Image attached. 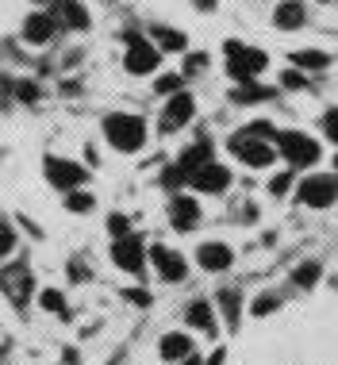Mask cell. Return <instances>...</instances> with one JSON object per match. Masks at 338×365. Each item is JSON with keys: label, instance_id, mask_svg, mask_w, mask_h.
<instances>
[{"label": "cell", "instance_id": "cell-12", "mask_svg": "<svg viewBox=\"0 0 338 365\" xmlns=\"http://www.w3.org/2000/svg\"><path fill=\"white\" fill-rule=\"evenodd\" d=\"M189 185H193L196 192H223L227 185H231V173L223 169V165L208 162L204 169H196L193 177H189Z\"/></svg>", "mask_w": 338, "mask_h": 365}, {"label": "cell", "instance_id": "cell-39", "mask_svg": "<svg viewBox=\"0 0 338 365\" xmlns=\"http://www.w3.org/2000/svg\"><path fill=\"white\" fill-rule=\"evenodd\" d=\"M127 296L135 300V304H143V307H146V304H150V296H146V292H127Z\"/></svg>", "mask_w": 338, "mask_h": 365}, {"label": "cell", "instance_id": "cell-37", "mask_svg": "<svg viewBox=\"0 0 338 365\" xmlns=\"http://www.w3.org/2000/svg\"><path fill=\"white\" fill-rule=\"evenodd\" d=\"M280 81H285V89H304V77H300L296 69H289V73L280 77Z\"/></svg>", "mask_w": 338, "mask_h": 365}, {"label": "cell", "instance_id": "cell-7", "mask_svg": "<svg viewBox=\"0 0 338 365\" xmlns=\"http://www.w3.org/2000/svg\"><path fill=\"white\" fill-rule=\"evenodd\" d=\"M112 261H116L119 269H127V273H143V261H146L143 239H135V235L116 239V246H112Z\"/></svg>", "mask_w": 338, "mask_h": 365}, {"label": "cell", "instance_id": "cell-13", "mask_svg": "<svg viewBox=\"0 0 338 365\" xmlns=\"http://www.w3.org/2000/svg\"><path fill=\"white\" fill-rule=\"evenodd\" d=\"M150 258H154L158 273H162L165 281H184V273H189L181 254H173V250H165V246H150Z\"/></svg>", "mask_w": 338, "mask_h": 365}, {"label": "cell", "instance_id": "cell-31", "mask_svg": "<svg viewBox=\"0 0 338 365\" xmlns=\"http://www.w3.org/2000/svg\"><path fill=\"white\" fill-rule=\"evenodd\" d=\"M108 231H112L116 239H123V235H131V223H127V215H112V220H108Z\"/></svg>", "mask_w": 338, "mask_h": 365}, {"label": "cell", "instance_id": "cell-38", "mask_svg": "<svg viewBox=\"0 0 338 365\" xmlns=\"http://www.w3.org/2000/svg\"><path fill=\"white\" fill-rule=\"evenodd\" d=\"M289 185H292V177H277V181H273V192L280 196V192H289Z\"/></svg>", "mask_w": 338, "mask_h": 365}, {"label": "cell", "instance_id": "cell-19", "mask_svg": "<svg viewBox=\"0 0 338 365\" xmlns=\"http://www.w3.org/2000/svg\"><path fill=\"white\" fill-rule=\"evenodd\" d=\"M189 323H193V327H200L204 335H215L212 304H208V300H193V304H189Z\"/></svg>", "mask_w": 338, "mask_h": 365}, {"label": "cell", "instance_id": "cell-16", "mask_svg": "<svg viewBox=\"0 0 338 365\" xmlns=\"http://www.w3.org/2000/svg\"><path fill=\"white\" fill-rule=\"evenodd\" d=\"M50 16L58 19V23H66V27H73V31L88 27V12L81 8L77 0H58V4H54V12H50Z\"/></svg>", "mask_w": 338, "mask_h": 365}, {"label": "cell", "instance_id": "cell-3", "mask_svg": "<svg viewBox=\"0 0 338 365\" xmlns=\"http://www.w3.org/2000/svg\"><path fill=\"white\" fill-rule=\"evenodd\" d=\"M158 62H162V54H158L154 43H146L143 35H127V62H123L127 73H135V77L154 73Z\"/></svg>", "mask_w": 338, "mask_h": 365}, {"label": "cell", "instance_id": "cell-21", "mask_svg": "<svg viewBox=\"0 0 338 365\" xmlns=\"http://www.w3.org/2000/svg\"><path fill=\"white\" fill-rule=\"evenodd\" d=\"M265 96H273V89L258 85V81H239V89L231 93V100H239V104H258V100H265Z\"/></svg>", "mask_w": 338, "mask_h": 365}, {"label": "cell", "instance_id": "cell-34", "mask_svg": "<svg viewBox=\"0 0 338 365\" xmlns=\"http://www.w3.org/2000/svg\"><path fill=\"white\" fill-rule=\"evenodd\" d=\"M177 89H181V77H177V73L158 77V93H177Z\"/></svg>", "mask_w": 338, "mask_h": 365}, {"label": "cell", "instance_id": "cell-26", "mask_svg": "<svg viewBox=\"0 0 338 365\" xmlns=\"http://www.w3.org/2000/svg\"><path fill=\"white\" fill-rule=\"evenodd\" d=\"M292 281H300L304 288H311V285L319 281V266H315V261H308V266H300L296 273H292Z\"/></svg>", "mask_w": 338, "mask_h": 365}, {"label": "cell", "instance_id": "cell-14", "mask_svg": "<svg viewBox=\"0 0 338 365\" xmlns=\"http://www.w3.org/2000/svg\"><path fill=\"white\" fill-rule=\"evenodd\" d=\"M196 258H200V266H204V269H212V273H223V269H227V266L234 261V254H231L227 246H223V242H204Z\"/></svg>", "mask_w": 338, "mask_h": 365}, {"label": "cell", "instance_id": "cell-5", "mask_svg": "<svg viewBox=\"0 0 338 365\" xmlns=\"http://www.w3.org/2000/svg\"><path fill=\"white\" fill-rule=\"evenodd\" d=\"M231 150H239V158L250 165V169H265V165H273V158H280L269 146V139H246V134L231 139Z\"/></svg>", "mask_w": 338, "mask_h": 365}, {"label": "cell", "instance_id": "cell-15", "mask_svg": "<svg viewBox=\"0 0 338 365\" xmlns=\"http://www.w3.org/2000/svg\"><path fill=\"white\" fill-rule=\"evenodd\" d=\"M169 215H173V227H177V231H193L196 220H200V208H196L193 196H173V208H169Z\"/></svg>", "mask_w": 338, "mask_h": 365}, {"label": "cell", "instance_id": "cell-30", "mask_svg": "<svg viewBox=\"0 0 338 365\" xmlns=\"http://www.w3.org/2000/svg\"><path fill=\"white\" fill-rule=\"evenodd\" d=\"M323 131H327V139L338 146V108H330V112L323 115Z\"/></svg>", "mask_w": 338, "mask_h": 365}, {"label": "cell", "instance_id": "cell-22", "mask_svg": "<svg viewBox=\"0 0 338 365\" xmlns=\"http://www.w3.org/2000/svg\"><path fill=\"white\" fill-rule=\"evenodd\" d=\"M292 66L300 69H327L330 66V54H323V50H292Z\"/></svg>", "mask_w": 338, "mask_h": 365}, {"label": "cell", "instance_id": "cell-25", "mask_svg": "<svg viewBox=\"0 0 338 365\" xmlns=\"http://www.w3.org/2000/svg\"><path fill=\"white\" fill-rule=\"evenodd\" d=\"M246 139H277V131H273V123H265V119H254L250 127H246Z\"/></svg>", "mask_w": 338, "mask_h": 365}, {"label": "cell", "instance_id": "cell-10", "mask_svg": "<svg viewBox=\"0 0 338 365\" xmlns=\"http://www.w3.org/2000/svg\"><path fill=\"white\" fill-rule=\"evenodd\" d=\"M47 177H50L54 189H77V185L85 181V169L66 162V158H47Z\"/></svg>", "mask_w": 338, "mask_h": 365}, {"label": "cell", "instance_id": "cell-1", "mask_svg": "<svg viewBox=\"0 0 338 365\" xmlns=\"http://www.w3.org/2000/svg\"><path fill=\"white\" fill-rule=\"evenodd\" d=\"M104 134H108V143L116 146V150L135 154V150H143V143H146V123L138 119V115L112 112L104 119Z\"/></svg>", "mask_w": 338, "mask_h": 365}, {"label": "cell", "instance_id": "cell-18", "mask_svg": "<svg viewBox=\"0 0 338 365\" xmlns=\"http://www.w3.org/2000/svg\"><path fill=\"white\" fill-rule=\"evenodd\" d=\"M273 23H277L280 31L304 27V8H300L296 0H285V4H277V12H273Z\"/></svg>", "mask_w": 338, "mask_h": 365}, {"label": "cell", "instance_id": "cell-4", "mask_svg": "<svg viewBox=\"0 0 338 365\" xmlns=\"http://www.w3.org/2000/svg\"><path fill=\"white\" fill-rule=\"evenodd\" d=\"M338 196V173H315V177H308V181L300 185V200L311 204V208H327V204H335Z\"/></svg>", "mask_w": 338, "mask_h": 365}, {"label": "cell", "instance_id": "cell-20", "mask_svg": "<svg viewBox=\"0 0 338 365\" xmlns=\"http://www.w3.org/2000/svg\"><path fill=\"white\" fill-rule=\"evenodd\" d=\"M193 354V342H189V335H165L162 338V357L165 362H181V357Z\"/></svg>", "mask_w": 338, "mask_h": 365}, {"label": "cell", "instance_id": "cell-40", "mask_svg": "<svg viewBox=\"0 0 338 365\" xmlns=\"http://www.w3.org/2000/svg\"><path fill=\"white\" fill-rule=\"evenodd\" d=\"M193 4H196V8H204V12H212V8H215V0H193Z\"/></svg>", "mask_w": 338, "mask_h": 365}, {"label": "cell", "instance_id": "cell-35", "mask_svg": "<svg viewBox=\"0 0 338 365\" xmlns=\"http://www.w3.org/2000/svg\"><path fill=\"white\" fill-rule=\"evenodd\" d=\"M273 307H277V296H258L254 300V316H269Z\"/></svg>", "mask_w": 338, "mask_h": 365}, {"label": "cell", "instance_id": "cell-2", "mask_svg": "<svg viewBox=\"0 0 338 365\" xmlns=\"http://www.w3.org/2000/svg\"><path fill=\"white\" fill-rule=\"evenodd\" d=\"M277 154L292 165H311V162H319V143L308 139V134H300V131H280L277 134Z\"/></svg>", "mask_w": 338, "mask_h": 365}, {"label": "cell", "instance_id": "cell-41", "mask_svg": "<svg viewBox=\"0 0 338 365\" xmlns=\"http://www.w3.org/2000/svg\"><path fill=\"white\" fill-rule=\"evenodd\" d=\"M335 169H338V154H335Z\"/></svg>", "mask_w": 338, "mask_h": 365}, {"label": "cell", "instance_id": "cell-6", "mask_svg": "<svg viewBox=\"0 0 338 365\" xmlns=\"http://www.w3.org/2000/svg\"><path fill=\"white\" fill-rule=\"evenodd\" d=\"M231 58V77L234 81H254V77L261 73V69L269 66V54L265 50H250V47H242V50H234V54H227Z\"/></svg>", "mask_w": 338, "mask_h": 365}, {"label": "cell", "instance_id": "cell-36", "mask_svg": "<svg viewBox=\"0 0 338 365\" xmlns=\"http://www.w3.org/2000/svg\"><path fill=\"white\" fill-rule=\"evenodd\" d=\"M208 66V54H189V73H200Z\"/></svg>", "mask_w": 338, "mask_h": 365}, {"label": "cell", "instance_id": "cell-17", "mask_svg": "<svg viewBox=\"0 0 338 365\" xmlns=\"http://www.w3.org/2000/svg\"><path fill=\"white\" fill-rule=\"evenodd\" d=\"M208 162H212V143H196V146H189V150L181 154L177 169H181L184 177H193V173H196V169H204Z\"/></svg>", "mask_w": 338, "mask_h": 365}, {"label": "cell", "instance_id": "cell-9", "mask_svg": "<svg viewBox=\"0 0 338 365\" xmlns=\"http://www.w3.org/2000/svg\"><path fill=\"white\" fill-rule=\"evenodd\" d=\"M0 285H4V296L12 300V304H27L31 296V273L23 266H8L4 273H0Z\"/></svg>", "mask_w": 338, "mask_h": 365}, {"label": "cell", "instance_id": "cell-28", "mask_svg": "<svg viewBox=\"0 0 338 365\" xmlns=\"http://www.w3.org/2000/svg\"><path fill=\"white\" fill-rule=\"evenodd\" d=\"M16 96H20L23 104H35L39 100V85L35 81H16Z\"/></svg>", "mask_w": 338, "mask_h": 365}, {"label": "cell", "instance_id": "cell-33", "mask_svg": "<svg viewBox=\"0 0 338 365\" xmlns=\"http://www.w3.org/2000/svg\"><path fill=\"white\" fill-rule=\"evenodd\" d=\"M12 96H16V85H12L4 73H0V108H8V104H12Z\"/></svg>", "mask_w": 338, "mask_h": 365}, {"label": "cell", "instance_id": "cell-23", "mask_svg": "<svg viewBox=\"0 0 338 365\" xmlns=\"http://www.w3.org/2000/svg\"><path fill=\"white\" fill-rule=\"evenodd\" d=\"M154 35H158V47H162V50H184V47H189V38H184L181 31L154 27Z\"/></svg>", "mask_w": 338, "mask_h": 365}, {"label": "cell", "instance_id": "cell-8", "mask_svg": "<svg viewBox=\"0 0 338 365\" xmlns=\"http://www.w3.org/2000/svg\"><path fill=\"white\" fill-rule=\"evenodd\" d=\"M193 112H196V100L189 93H173L169 96V104H165V112H162V127L165 131H181L189 119H193Z\"/></svg>", "mask_w": 338, "mask_h": 365}, {"label": "cell", "instance_id": "cell-24", "mask_svg": "<svg viewBox=\"0 0 338 365\" xmlns=\"http://www.w3.org/2000/svg\"><path fill=\"white\" fill-rule=\"evenodd\" d=\"M219 304H223V316H227V323L231 327H239V292H231V288H223L219 292Z\"/></svg>", "mask_w": 338, "mask_h": 365}, {"label": "cell", "instance_id": "cell-11", "mask_svg": "<svg viewBox=\"0 0 338 365\" xmlns=\"http://www.w3.org/2000/svg\"><path fill=\"white\" fill-rule=\"evenodd\" d=\"M54 31H58V19L50 16V12H31V16L23 19V38H27V43H35V47L50 43V38H54Z\"/></svg>", "mask_w": 338, "mask_h": 365}, {"label": "cell", "instance_id": "cell-27", "mask_svg": "<svg viewBox=\"0 0 338 365\" xmlns=\"http://www.w3.org/2000/svg\"><path fill=\"white\" fill-rule=\"evenodd\" d=\"M43 307H47V311L66 316V296H62V292H54V288H47V292H43Z\"/></svg>", "mask_w": 338, "mask_h": 365}, {"label": "cell", "instance_id": "cell-32", "mask_svg": "<svg viewBox=\"0 0 338 365\" xmlns=\"http://www.w3.org/2000/svg\"><path fill=\"white\" fill-rule=\"evenodd\" d=\"M16 246V235H12V227L4 220H0V254H8V250Z\"/></svg>", "mask_w": 338, "mask_h": 365}, {"label": "cell", "instance_id": "cell-29", "mask_svg": "<svg viewBox=\"0 0 338 365\" xmlns=\"http://www.w3.org/2000/svg\"><path fill=\"white\" fill-rule=\"evenodd\" d=\"M66 208H69V211H88V208H93V196H85V192H69V196H66Z\"/></svg>", "mask_w": 338, "mask_h": 365}]
</instances>
